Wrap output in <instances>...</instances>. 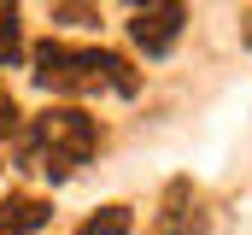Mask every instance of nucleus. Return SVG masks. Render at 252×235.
<instances>
[{"mask_svg":"<svg viewBox=\"0 0 252 235\" xmlns=\"http://www.w3.org/2000/svg\"><path fill=\"white\" fill-rule=\"evenodd\" d=\"M182 24H188V6L158 0V6H141V12L129 18V41H135L147 59H164L176 41H182Z\"/></svg>","mask_w":252,"mask_h":235,"instance_id":"obj_3","label":"nucleus"},{"mask_svg":"<svg viewBox=\"0 0 252 235\" xmlns=\"http://www.w3.org/2000/svg\"><path fill=\"white\" fill-rule=\"evenodd\" d=\"M53 224V206L35 194H6L0 200V235H35Z\"/></svg>","mask_w":252,"mask_h":235,"instance_id":"obj_5","label":"nucleus"},{"mask_svg":"<svg viewBox=\"0 0 252 235\" xmlns=\"http://www.w3.org/2000/svg\"><path fill=\"white\" fill-rule=\"evenodd\" d=\"M241 24H247V41H252V12H247V18H241Z\"/></svg>","mask_w":252,"mask_h":235,"instance_id":"obj_10","label":"nucleus"},{"mask_svg":"<svg viewBox=\"0 0 252 235\" xmlns=\"http://www.w3.org/2000/svg\"><path fill=\"white\" fill-rule=\"evenodd\" d=\"M24 59V36H18V6H0V71H12Z\"/></svg>","mask_w":252,"mask_h":235,"instance_id":"obj_6","label":"nucleus"},{"mask_svg":"<svg viewBox=\"0 0 252 235\" xmlns=\"http://www.w3.org/2000/svg\"><path fill=\"white\" fill-rule=\"evenodd\" d=\"M30 77L41 82V88H53V94H94V88H112V94H135L141 88V77H135V65L124 53H106V47H64V41H41L35 53H30Z\"/></svg>","mask_w":252,"mask_h":235,"instance_id":"obj_1","label":"nucleus"},{"mask_svg":"<svg viewBox=\"0 0 252 235\" xmlns=\"http://www.w3.org/2000/svg\"><path fill=\"white\" fill-rule=\"evenodd\" d=\"M94 147H100V129H94V118L82 106H47L18 129V159L47 171L53 182H64L76 165H88Z\"/></svg>","mask_w":252,"mask_h":235,"instance_id":"obj_2","label":"nucleus"},{"mask_svg":"<svg viewBox=\"0 0 252 235\" xmlns=\"http://www.w3.org/2000/svg\"><path fill=\"white\" fill-rule=\"evenodd\" d=\"M76 235H129V206H106V212H94Z\"/></svg>","mask_w":252,"mask_h":235,"instance_id":"obj_7","label":"nucleus"},{"mask_svg":"<svg viewBox=\"0 0 252 235\" xmlns=\"http://www.w3.org/2000/svg\"><path fill=\"white\" fill-rule=\"evenodd\" d=\"M53 18H59V24H100L94 6H53Z\"/></svg>","mask_w":252,"mask_h":235,"instance_id":"obj_8","label":"nucleus"},{"mask_svg":"<svg viewBox=\"0 0 252 235\" xmlns=\"http://www.w3.org/2000/svg\"><path fill=\"white\" fill-rule=\"evenodd\" d=\"M153 235H205V212H199V200H193V182H170L164 188V206H158V224Z\"/></svg>","mask_w":252,"mask_h":235,"instance_id":"obj_4","label":"nucleus"},{"mask_svg":"<svg viewBox=\"0 0 252 235\" xmlns=\"http://www.w3.org/2000/svg\"><path fill=\"white\" fill-rule=\"evenodd\" d=\"M6 135H18V106H12V94L0 88V141Z\"/></svg>","mask_w":252,"mask_h":235,"instance_id":"obj_9","label":"nucleus"}]
</instances>
